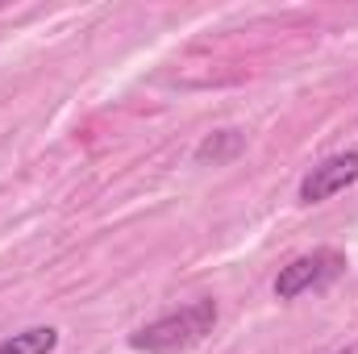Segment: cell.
<instances>
[{
	"mask_svg": "<svg viewBox=\"0 0 358 354\" xmlns=\"http://www.w3.org/2000/svg\"><path fill=\"white\" fill-rule=\"evenodd\" d=\"M213 325H217V304L213 300H192L179 313H167V317L142 325L129 338V346L138 354H183L192 346H200L213 334Z\"/></svg>",
	"mask_w": 358,
	"mask_h": 354,
	"instance_id": "cell-1",
	"label": "cell"
},
{
	"mask_svg": "<svg viewBox=\"0 0 358 354\" xmlns=\"http://www.w3.org/2000/svg\"><path fill=\"white\" fill-rule=\"evenodd\" d=\"M346 271V255L342 250H313V255H300L275 275V296L279 300H296L304 292H321L329 288L338 275Z\"/></svg>",
	"mask_w": 358,
	"mask_h": 354,
	"instance_id": "cell-2",
	"label": "cell"
},
{
	"mask_svg": "<svg viewBox=\"0 0 358 354\" xmlns=\"http://www.w3.org/2000/svg\"><path fill=\"white\" fill-rule=\"evenodd\" d=\"M350 183H358V150H342L321 159L308 176L300 179V204H321L338 192H346Z\"/></svg>",
	"mask_w": 358,
	"mask_h": 354,
	"instance_id": "cell-3",
	"label": "cell"
},
{
	"mask_svg": "<svg viewBox=\"0 0 358 354\" xmlns=\"http://www.w3.org/2000/svg\"><path fill=\"white\" fill-rule=\"evenodd\" d=\"M242 146H246V138H242L238 129H217V134H208V138L196 146V163H213V167H221V163L238 159Z\"/></svg>",
	"mask_w": 358,
	"mask_h": 354,
	"instance_id": "cell-4",
	"label": "cell"
},
{
	"mask_svg": "<svg viewBox=\"0 0 358 354\" xmlns=\"http://www.w3.org/2000/svg\"><path fill=\"white\" fill-rule=\"evenodd\" d=\"M59 346V330L55 325H34V330H21L13 338L0 342V354H50Z\"/></svg>",
	"mask_w": 358,
	"mask_h": 354,
	"instance_id": "cell-5",
	"label": "cell"
}]
</instances>
